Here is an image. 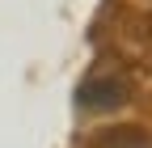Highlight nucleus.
<instances>
[{
  "label": "nucleus",
  "mask_w": 152,
  "mask_h": 148,
  "mask_svg": "<svg viewBox=\"0 0 152 148\" xmlns=\"http://www.w3.org/2000/svg\"><path fill=\"white\" fill-rule=\"evenodd\" d=\"M76 102H80L85 110H93V114L123 106V102H127V76L118 72V64H114V68L97 64V68L85 76V85H80V93H76Z\"/></svg>",
  "instance_id": "f257e3e1"
},
{
  "label": "nucleus",
  "mask_w": 152,
  "mask_h": 148,
  "mask_svg": "<svg viewBox=\"0 0 152 148\" xmlns=\"http://www.w3.org/2000/svg\"><path fill=\"white\" fill-rule=\"evenodd\" d=\"M97 148H152V136L148 131H135V127H123V131L102 136Z\"/></svg>",
  "instance_id": "f03ea898"
}]
</instances>
